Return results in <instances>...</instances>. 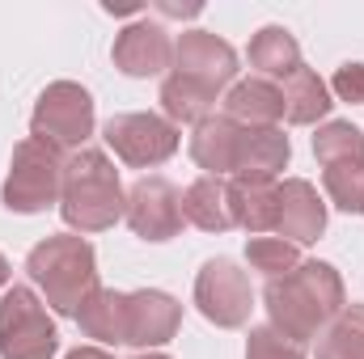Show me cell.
I'll return each mask as SVG.
<instances>
[{
  "mask_svg": "<svg viewBox=\"0 0 364 359\" xmlns=\"http://www.w3.org/2000/svg\"><path fill=\"white\" fill-rule=\"evenodd\" d=\"M272 330L284 334L288 343L305 347L314 343L343 309H348V292H343V275L331 263H301L296 270H288L284 279H272L263 292Z\"/></svg>",
  "mask_w": 364,
  "mask_h": 359,
  "instance_id": "1",
  "label": "cell"
},
{
  "mask_svg": "<svg viewBox=\"0 0 364 359\" xmlns=\"http://www.w3.org/2000/svg\"><path fill=\"white\" fill-rule=\"evenodd\" d=\"M26 275L55 317H77L81 304L97 292V254L85 237L55 233L26 254Z\"/></svg>",
  "mask_w": 364,
  "mask_h": 359,
  "instance_id": "2",
  "label": "cell"
},
{
  "mask_svg": "<svg viewBox=\"0 0 364 359\" xmlns=\"http://www.w3.org/2000/svg\"><path fill=\"white\" fill-rule=\"evenodd\" d=\"M60 216L77 233H106L127 216V190L119 182L114 161L102 148H81L64 165Z\"/></svg>",
  "mask_w": 364,
  "mask_h": 359,
  "instance_id": "3",
  "label": "cell"
},
{
  "mask_svg": "<svg viewBox=\"0 0 364 359\" xmlns=\"http://www.w3.org/2000/svg\"><path fill=\"white\" fill-rule=\"evenodd\" d=\"M64 157L60 148L26 136L17 148H13V165H9V178L0 190V203L17 216H34V211H47L51 203H60V190H64Z\"/></svg>",
  "mask_w": 364,
  "mask_h": 359,
  "instance_id": "4",
  "label": "cell"
},
{
  "mask_svg": "<svg viewBox=\"0 0 364 359\" xmlns=\"http://www.w3.org/2000/svg\"><path fill=\"white\" fill-rule=\"evenodd\" d=\"M60 330L43 296L26 283L4 287L0 296V359H55Z\"/></svg>",
  "mask_w": 364,
  "mask_h": 359,
  "instance_id": "5",
  "label": "cell"
},
{
  "mask_svg": "<svg viewBox=\"0 0 364 359\" xmlns=\"http://www.w3.org/2000/svg\"><path fill=\"white\" fill-rule=\"evenodd\" d=\"M30 136L60 148V153H81L93 136V97L77 81H51L38 93L34 114H30Z\"/></svg>",
  "mask_w": 364,
  "mask_h": 359,
  "instance_id": "6",
  "label": "cell"
},
{
  "mask_svg": "<svg viewBox=\"0 0 364 359\" xmlns=\"http://www.w3.org/2000/svg\"><path fill=\"white\" fill-rule=\"evenodd\" d=\"M102 140L114 148V157L132 170H153V165H166L174 153L182 148V131L166 118V114H144V110H132V114H110L106 127H102Z\"/></svg>",
  "mask_w": 364,
  "mask_h": 359,
  "instance_id": "7",
  "label": "cell"
},
{
  "mask_svg": "<svg viewBox=\"0 0 364 359\" xmlns=\"http://www.w3.org/2000/svg\"><path fill=\"white\" fill-rule=\"evenodd\" d=\"M195 309L220 330H242L250 321V309H255L250 275L233 258H208L195 279Z\"/></svg>",
  "mask_w": 364,
  "mask_h": 359,
  "instance_id": "8",
  "label": "cell"
},
{
  "mask_svg": "<svg viewBox=\"0 0 364 359\" xmlns=\"http://www.w3.org/2000/svg\"><path fill=\"white\" fill-rule=\"evenodd\" d=\"M127 224L144 241H170L182 233V194L166 178H140L127 190Z\"/></svg>",
  "mask_w": 364,
  "mask_h": 359,
  "instance_id": "9",
  "label": "cell"
},
{
  "mask_svg": "<svg viewBox=\"0 0 364 359\" xmlns=\"http://www.w3.org/2000/svg\"><path fill=\"white\" fill-rule=\"evenodd\" d=\"M174 72L220 93L237 77V51L212 30H182L174 43Z\"/></svg>",
  "mask_w": 364,
  "mask_h": 359,
  "instance_id": "10",
  "label": "cell"
},
{
  "mask_svg": "<svg viewBox=\"0 0 364 359\" xmlns=\"http://www.w3.org/2000/svg\"><path fill=\"white\" fill-rule=\"evenodd\" d=\"M110 55H114V68L123 77H140L144 81V77H161L174 64V43H170L166 26L140 17V21H132V26L119 30Z\"/></svg>",
  "mask_w": 364,
  "mask_h": 359,
  "instance_id": "11",
  "label": "cell"
},
{
  "mask_svg": "<svg viewBox=\"0 0 364 359\" xmlns=\"http://www.w3.org/2000/svg\"><path fill=\"white\" fill-rule=\"evenodd\" d=\"M182 326V304L170 292L144 287V292H127V347H166Z\"/></svg>",
  "mask_w": 364,
  "mask_h": 359,
  "instance_id": "12",
  "label": "cell"
},
{
  "mask_svg": "<svg viewBox=\"0 0 364 359\" xmlns=\"http://www.w3.org/2000/svg\"><path fill=\"white\" fill-rule=\"evenodd\" d=\"M275 233L292 245H314L326 233V199L318 186L305 178H284L279 182V220Z\"/></svg>",
  "mask_w": 364,
  "mask_h": 359,
  "instance_id": "13",
  "label": "cell"
},
{
  "mask_svg": "<svg viewBox=\"0 0 364 359\" xmlns=\"http://www.w3.org/2000/svg\"><path fill=\"white\" fill-rule=\"evenodd\" d=\"M191 161L212 174V178H225V174H237V148H242V123L225 118V114H208L203 123H195L191 131Z\"/></svg>",
  "mask_w": 364,
  "mask_h": 359,
  "instance_id": "14",
  "label": "cell"
},
{
  "mask_svg": "<svg viewBox=\"0 0 364 359\" xmlns=\"http://www.w3.org/2000/svg\"><path fill=\"white\" fill-rule=\"evenodd\" d=\"M229 211L233 224L250 237L275 233L279 220V182L275 178H233L229 182Z\"/></svg>",
  "mask_w": 364,
  "mask_h": 359,
  "instance_id": "15",
  "label": "cell"
},
{
  "mask_svg": "<svg viewBox=\"0 0 364 359\" xmlns=\"http://www.w3.org/2000/svg\"><path fill=\"white\" fill-rule=\"evenodd\" d=\"M225 118H233L242 127H275L284 118V89L263 77L233 81L225 93Z\"/></svg>",
  "mask_w": 364,
  "mask_h": 359,
  "instance_id": "16",
  "label": "cell"
},
{
  "mask_svg": "<svg viewBox=\"0 0 364 359\" xmlns=\"http://www.w3.org/2000/svg\"><path fill=\"white\" fill-rule=\"evenodd\" d=\"M288 161H292V144L279 127H242L233 178H275L279 170H288Z\"/></svg>",
  "mask_w": 364,
  "mask_h": 359,
  "instance_id": "17",
  "label": "cell"
},
{
  "mask_svg": "<svg viewBox=\"0 0 364 359\" xmlns=\"http://www.w3.org/2000/svg\"><path fill=\"white\" fill-rule=\"evenodd\" d=\"M182 220L203 228V233H229L233 228V211H229V182L225 178H195L182 190Z\"/></svg>",
  "mask_w": 364,
  "mask_h": 359,
  "instance_id": "18",
  "label": "cell"
},
{
  "mask_svg": "<svg viewBox=\"0 0 364 359\" xmlns=\"http://www.w3.org/2000/svg\"><path fill=\"white\" fill-rule=\"evenodd\" d=\"M77 326H81L85 338H97V343H106V347L127 343V292L97 287L90 300L81 304Z\"/></svg>",
  "mask_w": 364,
  "mask_h": 359,
  "instance_id": "19",
  "label": "cell"
},
{
  "mask_svg": "<svg viewBox=\"0 0 364 359\" xmlns=\"http://www.w3.org/2000/svg\"><path fill=\"white\" fill-rule=\"evenodd\" d=\"M250 68L263 77V81H288L296 68H301V43L284 30V26H263L255 38H250Z\"/></svg>",
  "mask_w": 364,
  "mask_h": 359,
  "instance_id": "20",
  "label": "cell"
},
{
  "mask_svg": "<svg viewBox=\"0 0 364 359\" xmlns=\"http://www.w3.org/2000/svg\"><path fill=\"white\" fill-rule=\"evenodd\" d=\"M331 85L314 72V68H296L288 81H284V118L288 123H296V127H309V123H318V118H326L331 114Z\"/></svg>",
  "mask_w": 364,
  "mask_h": 359,
  "instance_id": "21",
  "label": "cell"
},
{
  "mask_svg": "<svg viewBox=\"0 0 364 359\" xmlns=\"http://www.w3.org/2000/svg\"><path fill=\"white\" fill-rule=\"evenodd\" d=\"M216 97H220L216 89H208V85H199V81H191L182 72H170L161 81V110H166V118L174 127L178 123H203L212 114Z\"/></svg>",
  "mask_w": 364,
  "mask_h": 359,
  "instance_id": "22",
  "label": "cell"
},
{
  "mask_svg": "<svg viewBox=\"0 0 364 359\" xmlns=\"http://www.w3.org/2000/svg\"><path fill=\"white\" fill-rule=\"evenodd\" d=\"M314 359H364V304H348L322 334Z\"/></svg>",
  "mask_w": 364,
  "mask_h": 359,
  "instance_id": "23",
  "label": "cell"
},
{
  "mask_svg": "<svg viewBox=\"0 0 364 359\" xmlns=\"http://www.w3.org/2000/svg\"><path fill=\"white\" fill-rule=\"evenodd\" d=\"M322 186H326V199H331L339 211L364 216V157L326 165V170H322Z\"/></svg>",
  "mask_w": 364,
  "mask_h": 359,
  "instance_id": "24",
  "label": "cell"
},
{
  "mask_svg": "<svg viewBox=\"0 0 364 359\" xmlns=\"http://www.w3.org/2000/svg\"><path fill=\"white\" fill-rule=\"evenodd\" d=\"M314 157H318L322 170L339 165V161H356V157H364V131L356 123H343V118L322 123L318 136H314Z\"/></svg>",
  "mask_w": 364,
  "mask_h": 359,
  "instance_id": "25",
  "label": "cell"
},
{
  "mask_svg": "<svg viewBox=\"0 0 364 359\" xmlns=\"http://www.w3.org/2000/svg\"><path fill=\"white\" fill-rule=\"evenodd\" d=\"M246 263L259 270V275H267V283H272V279H284L288 270L301 267V254L284 237H250L246 241Z\"/></svg>",
  "mask_w": 364,
  "mask_h": 359,
  "instance_id": "26",
  "label": "cell"
},
{
  "mask_svg": "<svg viewBox=\"0 0 364 359\" xmlns=\"http://www.w3.org/2000/svg\"><path fill=\"white\" fill-rule=\"evenodd\" d=\"M246 359H305V351L284 334H275L272 326H255L246 338Z\"/></svg>",
  "mask_w": 364,
  "mask_h": 359,
  "instance_id": "27",
  "label": "cell"
},
{
  "mask_svg": "<svg viewBox=\"0 0 364 359\" xmlns=\"http://www.w3.org/2000/svg\"><path fill=\"white\" fill-rule=\"evenodd\" d=\"M331 93L339 101H352V106H364V64H343L331 81Z\"/></svg>",
  "mask_w": 364,
  "mask_h": 359,
  "instance_id": "28",
  "label": "cell"
},
{
  "mask_svg": "<svg viewBox=\"0 0 364 359\" xmlns=\"http://www.w3.org/2000/svg\"><path fill=\"white\" fill-rule=\"evenodd\" d=\"M64 359H114L106 347H77V351H68Z\"/></svg>",
  "mask_w": 364,
  "mask_h": 359,
  "instance_id": "29",
  "label": "cell"
},
{
  "mask_svg": "<svg viewBox=\"0 0 364 359\" xmlns=\"http://www.w3.org/2000/svg\"><path fill=\"white\" fill-rule=\"evenodd\" d=\"M9 279H13V267H9V258L0 254V287H9Z\"/></svg>",
  "mask_w": 364,
  "mask_h": 359,
  "instance_id": "30",
  "label": "cell"
},
{
  "mask_svg": "<svg viewBox=\"0 0 364 359\" xmlns=\"http://www.w3.org/2000/svg\"><path fill=\"white\" fill-rule=\"evenodd\" d=\"M136 359H170V355H149V351H144V355H136Z\"/></svg>",
  "mask_w": 364,
  "mask_h": 359,
  "instance_id": "31",
  "label": "cell"
}]
</instances>
